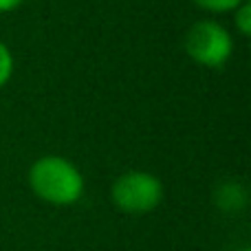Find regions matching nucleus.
<instances>
[{
    "label": "nucleus",
    "instance_id": "7ed1b4c3",
    "mask_svg": "<svg viewBox=\"0 0 251 251\" xmlns=\"http://www.w3.org/2000/svg\"><path fill=\"white\" fill-rule=\"evenodd\" d=\"M185 53L201 66L221 69L227 64L234 51L229 31L216 20H199L187 29L183 40Z\"/></svg>",
    "mask_w": 251,
    "mask_h": 251
},
{
    "label": "nucleus",
    "instance_id": "6e6552de",
    "mask_svg": "<svg viewBox=\"0 0 251 251\" xmlns=\"http://www.w3.org/2000/svg\"><path fill=\"white\" fill-rule=\"evenodd\" d=\"M25 0H0V13H9L13 9H18Z\"/></svg>",
    "mask_w": 251,
    "mask_h": 251
},
{
    "label": "nucleus",
    "instance_id": "0eeeda50",
    "mask_svg": "<svg viewBox=\"0 0 251 251\" xmlns=\"http://www.w3.org/2000/svg\"><path fill=\"white\" fill-rule=\"evenodd\" d=\"M13 75V55L4 42H0V88L11 79Z\"/></svg>",
    "mask_w": 251,
    "mask_h": 251
},
{
    "label": "nucleus",
    "instance_id": "20e7f679",
    "mask_svg": "<svg viewBox=\"0 0 251 251\" xmlns=\"http://www.w3.org/2000/svg\"><path fill=\"white\" fill-rule=\"evenodd\" d=\"M247 187L238 181H223L221 185L214 190V205L223 212L231 214V212H240L247 207Z\"/></svg>",
    "mask_w": 251,
    "mask_h": 251
},
{
    "label": "nucleus",
    "instance_id": "423d86ee",
    "mask_svg": "<svg viewBox=\"0 0 251 251\" xmlns=\"http://www.w3.org/2000/svg\"><path fill=\"white\" fill-rule=\"evenodd\" d=\"M243 0H194V4H199L201 9L209 13H227V11H234Z\"/></svg>",
    "mask_w": 251,
    "mask_h": 251
},
{
    "label": "nucleus",
    "instance_id": "f03ea898",
    "mask_svg": "<svg viewBox=\"0 0 251 251\" xmlns=\"http://www.w3.org/2000/svg\"><path fill=\"white\" fill-rule=\"evenodd\" d=\"M163 183L159 176L143 170H130L115 178L110 187V201L124 214L141 216L150 214L163 201Z\"/></svg>",
    "mask_w": 251,
    "mask_h": 251
},
{
    "label": "nucleus",
    "instance_id": "1a4fd4ad",
    "mask_svg": "<svg viewBox=\"0 0 251 251\" xmlns=\"http://www.w3.org/2000/svg\"><path fill=\"white\" fill-rule=\"evenodd\" d=\"M238 251H251L249 247H243V249H238Z\"/></svg>",
    "mask_w": 251,
    "mask_h": 251
},
{
    "label": "nucleus",
    "instance_id": "39448f33",
    "mask_svg": "<svg viewBox=\"0 0 251 251\" xmlns=\"http://www.w3.org/2000/svg\"><path fill=\"white\" fill-rule=\"evenodd\" d=\"M234 25H236V31H238L243 38H249L251 35V4H249V0H243V2L234 9Z\"/></svg>",
    "mask_w": 251,
    "mask_h": 251
},
{
    "label": "nucleus",
    "instance_id": "f257e3e1",
    "mask_svg": "<svg viewBox=\"0 0 251 251\" xmlns=\"http://www.w3.org/2000/svg\"><path fill=\"white\" fill-rule=\"evenodd\" d=\"M29 187L40 201L55 207L75 205L84 194V176L73 161L57 154H47L29 168Z\"/></svg>",
    "mask_w": 251,
    "mask_h": 251
}]
</instances>
